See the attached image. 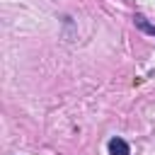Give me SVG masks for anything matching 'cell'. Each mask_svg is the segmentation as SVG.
I'll use <instances>...</instances> for the list:
<instances>
[{
  "label": "cell",
  "instance_id": "cell-1",
  "mask_svg": "<svg viewBox=\"0 0 155 155\" xmlns=\"http://www.w3.org/2000/svg\"><path fill=\"white\" fill-rule=\"evenodd\" d=\"M109 153L111 155H128V143L121 138H111L109 140Z\"/></svg>",
  "mask_w": 155,
  "mask_h": 155
}]
</instances>
